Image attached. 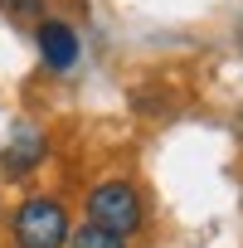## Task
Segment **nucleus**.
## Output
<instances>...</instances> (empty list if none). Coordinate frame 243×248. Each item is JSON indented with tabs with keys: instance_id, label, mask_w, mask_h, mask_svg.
<instances>
[{
	"instance_id": "obj_1",
	"label": "nucleus",
	"mask_w": 243,
	"mask_h": 248,
	"mask_svg": "<svg viewBox=\"0 0 243 248\" xmlns=\"http://www.w3.org/2000/svg\"><path fill=\"white\" fill-rule=\"evenodd\" d=\"M10 233H15V248H63L68 243V209L49 195H34L15 209L10 219Z\"/></svg>"
},
{
	"instance_id": "obj_2",
	"label": "nucleus",
	"mask_w": 243,
	"mask_h": 248,
	"mask_svg": "<svg viewBox=\"0 0 243 248\" xmlns=\"http://www.w3.org/2000/svg\"><path fill=\"white\" fill-rule=\"evenodd\" d=\"M88 224L107 229V233H137L141 229V195L137 185L127 180H102L92 195H88Z\"/></svg>"
},
{
	"instance_id": "obj_3",
	"label": "nucleus",
	"mask_w": 243,
	"mask_h": 248,
	"mask_svg": "<svg viewBox=\"0 0 243 248\" xmlns=\"http://www.w3.org/2000/svg\"><path fill=\"white\" fill-rule=\"evenodd\" d=\"M44 151H49L44 132L30 127V122H20V127L10 132V141H5V151H0V170H5L10 180H20V175H30V170L44 161Z\"/></svg>"
},
{
	"instance_id": "obj_4",
	"label": "nucleus",
	"mask_w": 243,
	"mask_h": 248,
	"mask_svg": "<svg viewBox=\"0 0 243 248\" xmlns=\"http://www.w3.org/2000/svg\"><path fill=\"white\" fill-rule=\"evenodd\" d=\"M34 34H39V59H44V68L63 73V68L78 63V34H73L63 20H39Z\"/></svg>"
},
{
	"instance_id": "obj_5",
	"label": "nucleus",
	"mask_w": 243,
	"mask_h": 248,
	"mask_svg": "<svg viewBox=\"0 0 243 248\" xmlns=\"http://www.w3.org/2000/svg\"><path fill=\"white\" fill-rule=\"evenodd\" d=\"M63 248H127V238H122V233H107V229H97V224H83L78 233H68Z\"/></svg>"
},
{
	"instance_id": "obj_6",
	"label": "nucleus",
	"mask_w": 243,
	"mask_h": 248,
	"mask_svg": "<svg viewBox=\"0 0 243 248\" xmlns=\"http://www.w3.org/2000/svg\"><path fill=\"white\" fill-rule=\"evenodd\" d=\"M0 10H5V15H15V20L39 25V20H44V0H0Z\"/></svg>"
},
{
	"instance_id": "obj_7",
	"label": "nucleus",
	"mask_w": 243,
	"mask_h": 248,
	"mask_svg": "<svg viewBox=\"0 0 243 248\" xmlns=\"http://www.w3.org/2000/svg\"><path fill=\"white\" fill-rule=\"evenodd\" d=\"M233 127H238V132H243V112H238V122H233Z\"/></svg>"
}]
</instances>
